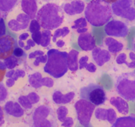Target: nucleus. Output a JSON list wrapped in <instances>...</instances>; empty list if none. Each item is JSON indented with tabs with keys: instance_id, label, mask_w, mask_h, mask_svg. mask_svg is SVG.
<instances>
[{
	"instance_id": "5fc2aeb1",
	"label": "nucleus",
	"mask_w": 135,
	"mask_h": 127,
	"mask_svg": "<svg viewBox=\"0 0 135 127\" xmlns=\"http://www.w3.org/2000/svg\"><path fill=\"white\" fill-rule=\"evenodd\" d=\"M103 1H105V2L108 3H115V1H117V0H103Z\"/></svg>"
},
{
	"instance_id": "58836bf2",
	"label": "nucleus",
	"mask_w": 135,
	"mask_h": 127,
	"mask_svg": "<svg viewBox=\"0 0 135 127\" xmlns=\"http://www.w3.org/2000/svg\"><path fill=\"white\" fill-rule=\"evenodd\" d=\"M6 32V26H5V21L3 18H0V37L3 36Z\"/></svg>"
},
{
	"instance_id": "e433bc0d",
	"label": "nucleus",
	"mask_w": 135,
	"mask_h": 127,
	"mask_svg": "<svg viewBox=\"0 0 135 127\" xmlns=\"http://www.w3.org/2000/svg\"><path fill=\"white\" fill-rule=\"evenodd\" d=\"M7 96V92L6 89L2 84H0V101L5 100Z\"/></svg>"
},
{
	"instance_id": "a878e982",
	"label": "nucleus",
	"mask_w": 135,
	"mask_h": 127,
	"mask_svg": "<svg viewBox=\"0 0 135 127\" xmlns=\"http://www.w3.org/2000/svg\"><path fill=\"white\" fill-rule=\"evenodd\" d=\"M51 39V32L50 30H44L42 32L40 45L44 47H47L50 45Z\"/></svg>"
},
{
	"instance_id": "5701e85b",
	"label": "nucleus",
	"mask_w": 135,
	"mask_h": 127,
	"mask_svg": "<svg viewBox=\"0 0 135 127\" xmlns=\"http://www.w3.org/2000/svg\"><path fill=\"white\" fill-rule=\"evenodd\" d=\"M104 43L108 46L109 52L113 54H116L120 52L124 47L123 44L121 42L116 40L112 37L105 38Z\"/></svg>"
},
{
	"instance_id": "f03ea898",
	"label": "nucleus",
	"mask_w": 135,
	"mask_h": 127,
	"mask_svg": "<svg viewBox=\"0 0 135 127\" xmlns=\"http://www.w3.org/2000/svg\"><path fill=\"white\" fill-rule=\"evenodd\" d=\"M36 19L44 30H54L63 24L64 11L57 4L48 3L38 11Z\"/></svg>"
},
{
	"instance_id": "bb28decb",
	"label": "nucleus",
	"mask_w": 135,
	"mask_h": 127,
	"mask_svg": "<svg viewBox=\"0 0 135 127\" xmlns=\"http://www.w3.org/2000/svg\"><path fill=\"white\" fill-rule=\"evenodd\" d=\"M70 30L68 27H63V28H58L54 32V35L52 36V41L54 42H57V39L61 37H65L66 36L68 35Z\"/></svg>"
},
{
	"instance_id": "79ce46f5",
	"label": "nucleus",
	"mask_w": 135,
	"mask_h": 127,
	"mask_svg": "<svg viewBox=\"0 0 135 127\" xmlns=\"http://www.w3.org/2000/svg\"><path fill=\"white\" fill-rule=\"evenodd\" d=\"M85 69L87 70V71H89V72H96V69H97L96 65H95L94 64H93L92 63H88V65H87Z\"/></svg>"
},
{
	"instance_id": "49530a36",
	"label": "nucleus",
	"mask_w": 135,
	"mask_h": 127,
	"mask_svg": "<svg viewBox=\"0 0 135 127\" xmlns=\"http://www.w3.org/2000/svg\"><path fill=\"white\" fill-rule=\"evenodd\" d=\"M15 80L13 78H9V79L6 81V85L8 87L13 86L15 84Z\"/></svg>"
},
{
	"instance_id": "aec40b11",
	"label": "nucleus",
	"mask_w": 135,
	"mask_h": 127,
	"mask_svg": "<svg viewBox=\"0 0 135 127\" xmlns=\"http://www.w3.org/2000/svg\"><path fill=\"white\" fill-rule=\"evenodd\" d=\"M75 94L73 92H69L67 94H62L61 92L59 91H55L53 94L52 98L54 102L57 104H67L72 101L73 99L75 97Z\"/></svg>"
},
{
	"instance_id": "2eb2a0df",
	"label": "nucleus",
	"mask_w": 135,
	"mask_h": 127,
	"mask_svg": "<svg viewBox=\"0 0 135 127\" xmlns=\"http://www.w3.org/2000/svg\"><path fill=\"white\" fill-rule=\"evenodd\" d=\"M92 57L98 66H103L111 59L109 51L102 50L100 47H95L92 50Z\"/></svg>"
},
{
	"instance_id": "6e6d98bb",
	"label": "nucleus",
	"mask_w": 135,
	"mask_h": 127,
	"mask_svg": "<svg viewBox=\"0 0 135 127\" xmlns=\"http://www.w3.org/2000/svg\"><path fill=\"white\" fill-rule=\"evenodd\" d=\"M1 13H1V12L0 11V18H1Z\"/></svg>"
},
{
	"instance_id": "ea45409f",
	"label": "nucleus",
	"mask_w": 135,
	"mask_h": 127,
	"mask_svg": "<svg viewBox=\"0 0 135 127\" xmlns=\"http://www.w3.org/2000/svg\"><path fill=\"white\" fill-rule=\"evenodd\" d=\"M25 75V71H22V70H17V71H15V74L13 76V79H14L15 80H17V79L19 77H24Z\"/></svg>"
},
{
	"instance_id": "864d4df0",
	"label": "nucleus",
	"mask_w": 135,
	"mask_h": 127,
	"mask_svg": "<svg viewBox=\"0 0 135 127\" xmlns=\"http://www.w3.org/2000/svg\"><path fill=\"white\" fill-rule=\"evenodd\" d=\"M18 45H19V46L21 47H25V43H24L23 41L20 40H19V41H18Z\"/></svg>"
},
{
	"instance_id": "c9c22d12",
	"label": "nucleus",
	"mask_w": 135,
	"mask_h": 127,
	"mask_svg": "<svg viewBox=\"0 0 135 127\" xmlns=\"http://www.w3.org/2000/svg\"><path fill=\"white\" fill-rule=\"evenodd\" d=\"M88 56L82 57L79 59V69H83L86 68V65H88Z\"/></svg>"
},
{
	"instance_id": "c756f323",
	"label": "nucleus",
	"mask_w": 135,
	"mask_h": 127,
	"mask_svg": "<svg viewBox=\"0 0 135 127\" xmlns=\"http://www.w3.org/2000/svg\"><path fill=\"white\" fill-rule=\"evenodd\" d=\"M67 113H68V109L67 108L64 106L59 107L57 110V118L59 121H60L62 123L65 121V120L67 119L66 117V116L67 115Z\"/></svg>"
},
{
	"instance_id": "b1692460",
	"label": "nucleus",
	"mask_w": 135,
	"mask_h": 127,
	"mask_svg": "<svg viewBox=\"0 0 135 127\" xmlns=\"http://www.w3.org/2000/svg\"><path fill=\"white\" fill-rule=\"evenodd\" d=\"M112 126H135V115L131 114L129 116L118 118Z\"/></svg>"
},
{
	"instance_id": "09e8293b",
	"label": "nucleus",
	"mask_w": 135,
	"mask_h": 127,
	"mask_svg": "<svg viewBox=\"0 0 135 127\" xmlns=\"http://www.w3.org/2000/svg\"><path fill=\"white\" fill-rule=\"evenodd\" d=\"M3 111L2 108L0 107V126L2 125L4 123V119H3Z\"/></svg>"
},
{
	"instance_id": "9b49d317",
	"label": "nucleus",
	"mask_w": 135,
	"mask_h": 127,
	"mask_svg": "<svg viewBox=\"0 0 135 127\" xmlns=\"http://www.w3.org/2000/svg\"><path fill=\"white\" fill-rule=\"evenodd\" d=\"M31 18L25 13H18L15 18L8 21L7 25L9 28L14 32H18L26 29L30 24Z\"/></svg>"
},
{
	"instance_id": "6ab92c4d",
	"label": "nucleus",
	"mask_w": 135,
	"mask_h": 127,
	"mask_svg": "<svg viewBox=\"0 0 135 127\" xmlns=\"http://www.w3.org/2000/svg\"><path fill=\"white\" fill-rule=\"evenodd\" d=\"M112 105L117 109L118 112L122 115H127L129 111V107L126 100L122 97H112L109 100Z\"/></svg>"
},
{
	"instance_id": "a19ab883",
	"label": "nucleus",
	"mask_w": 135,
	"mask_h": 127,
	"mask_svg": "<svg viewBox=\"0 0 135 127\" xmlns=\"http://www.w3.org/2000/svg\"><path fill=\"white\" fill-rule=\"evenodd\" d=\"M35 46H36L35 42H34V41L32 39H29L28 40H27V42H26V45H25L24 49H25V50H26V51H27V50H29L30 48H31V47H34Z\"/></svg>"
},
{
	"instance_id": "473e14b6",
	"label": "nucleus",
	"mask_w": 135,
	"mask_h": 127,
	"mask_svg": "<svg viewBox=\"0 0 135 127\" xmlns=\"http://www.w3.org/2000/svg\"><path fill=\"white\" fill-rule=\"evenodd\" d=\"M36 60L34 62V65L35 66H38L40 63H46L47 59V55H38L35 57Z\"/></svg>"
},
{
	"instance_id": "7c9ffc66",
	"label": "nucleus",
	"mask_w": 135,
	"mask_h": 127,
	"mask_svg": "<svg viewBox=\"0 0 135 127\" xmlns=\"http://www.w3.org/2000/svg\"><path fill=\"white\" fill-rule=\"evenodd\" d=\"M18 102L20 103L21 105H22L25 109H30L32 108V105L28 96H21L18 98Z\"/></svg>"
},
{
	"instance_id": "0eeeda50",
	"label": "nucleus",
	"mask_w": 135,
	"mask_h": 127,
	"mask_svg": "<svg viewBox=\"0 0 135 127\" xmlns=\"http://www.w3.org/2000/svg\"><path fill=\"white\" fill-rule=\"evenodd\" d=\"M53 110L46 105H41L35 109L33 115V122L34 126H55V121Z\"/></svg>"
},
{
	"instance_id": "f704fd0d",
	"label": "nucleus",
	"mask_w": 135,
	"mask_h": 127,
	"mask_svg": "<svg viewBox=\"0 0 135 127\" xmlns=\"http://www.w3.org/2000/svg\"><path fill=\"white\" fill-rule=\"evenodd\" d=\"M13 55L17 57H26V55L25 54V51L22 49V47H16L15 48L14 51H13Z\"/></svg>"
},
{
	"instance_id": "9d476101",
	"label": "nucleus",
	"mask_w": 135,
	"mask_h": 127,
	"mask_svg": "<svg viewBox=\"0 0 135 127\" xmlns=\"http://www.w3.org/2000/svg\"><path fill=\"white\" fill-rule=\"evenodd\" d=\"M16 47V41L11 36L4 35L0 37V59H5L11 56Z\"/></svg>"
},
{
	"instance_id": "3c124183",
	"label": "nucleus",
	"mask_w": 135,
	"mask_h": 127,
	"mask_svg": "<svg viewBox=\"0 0 135 127\" xmlns=\"http://www.w3.org/2000/svg\"><path fill=\"white\" fill-rule=\"evenodd\" d=\"M15 72V71H14V70H13V69H11L9 72H7L6 75H5V76H6L7 78H12L13 77V75H14Z\"/></svg>"
},
{
	"instance_id": "a18cd8bd",
	"label": "nucleus",
	"mask_w": 135,
	"mask_h": 127,
	"mask_svg": "<svg viewBox=\"0 0 135 127\" xmlns=\"http://www.w3.org/2000/svg\"><path fill=\"white\" fill-rule=\"evenodd\" d=\"M29 36H29L28 33L25 32V33H22V34H21V35L19 36V37H18V39H19L20 40L24 41V40H26L27 39Z\"/></svg>"
},
{
	"instance_id": "7ed1b4c3",
	"label": "nucleus",
	"mask_w": 135,
	"mask_h": 127,
	"mask_svg": "<svg viewBox=\"0 0 135 127\" xmlns=\"http://www.w3.org/2000/svg\"><path fill=\"white\" fill-rule=\"evenodd\" d=\"M47 59L44 67V71L50 76L59 79L68 71L67 57L65 51H61L56 49H51L47 51Z\"/></svg>"
},
{
	"instance_id": "4be33fe9",
	"label": "nucleus",
	"mask_w": 135,
	"mask_h": 127,
	"mask_svg": "<svg viewBox=\"0 0 135 127\" xmlns=\"http://www.w3.org/2000/svg\"><path fill=\"white\" fill-rule=\"evenodd\" d=\"M5 110L9 115L14 117H21L24 114V111L19 104L13 101H9L5 105Z\"/></svg>"
},
{
	"instance_id": "423d86ee",
	"label": "nucleus",
	"mask_w": 135,
	"mask_h": 127,
	"mask_svg": "<svg viewBox=\"0 0 135 127\" xmlns=\"http://www.w3.org/2000/svg\"><path fill=\"white\" fill-rule=\"evenodd\" d=\"M113 13L129 21H135V7L133 0H117L112 5Z\"/></svg>"
},
{
	"instance_id": "f257e3e1",
	"label": "nucleus",
	"mask_w": 135,
	"mask_h": 127,
	"mask_svg": "<svg viewBox=\"0 0 135 127\" xmlns=\"http://www.w3.org/2000/svg\"><path fill=\"white\" fill-rule=\"evenodd\" d=\"M113 11L108 3L103 0H91L85 7L84 17L92 26L100 27L112 18Z\"/></svg>"
},
{
	"instance_id": "4c0bfd02",
	"label": "nucleus",
	"mask_w": 135,
	"mask_h": 127,
	"mask_svg": "<svg viewBox=\"0 0 135 127\" xmlns=\"http://www.w3.org/2000/svg\"><path fill=\"white\" fill-rule=\"evenodd\" d=\"M27 96L32 104L38 102L40 100L39 96H38L36 93H34V92H32V93L29 94Z\"/></svg>"
},
{
	"instance_id": "f3484780",
	"label": "nucleus",
	"mask_w": 135,
	"mask_h": 127,
	"mask_svg": "<svg viewBox=\"0 0 135 127\" xmlns=\"http://www.w3.org/2000/svg\"><path fill=\"white\" fill-rule=\"evenodd\" d=\"M21 6L22 11L28 14L31 19L36 17L38 12L36 0H21Z\"/></svg>"
},
{
	"instance_id": "1a4fd4ad",
	"label": "nucleus",
	"mask_w": 135,
	"mask_h": 127,
	"mask_svg": "<svg viewBox=\"0 0 135 127\" xmlns=\"http://www.w3.org/2000/svg\"><path fill=\"white\" fill-rule=\"evenodd\" d=\"M105 34L109 36L125 38L129 32V27L125 22L119 20H112L105 25L104 28Z\"/></svg>"
},
{
	"instance_id": "a211bd4d",
	"label": "nucleus",
	"mask_w": 135,
	"mask_h": 127,
	"mask_svg": "<svg viewBox=\"0 0 135 127\" xmlns=\"http://www.w3.org/2000/svg\"><path fill=\"white\" fill-rule=\"evenodd\" d=\"M116 62L119 65L125 64L129 69H135V52L129 51L128 54L121 53L116 58Z\"/></svg>"
},
{
	"instance_id": "f8f14e48",
	"label": "nucleus",
	"mask_w": 135,
	"mask_h": 127,
	"mask_svg": "<svg viewBox=\"0 0 135 127\" xmlns=\"http://www.w3.org/2000/svg\"><path fill=\"white\" fill-rule=\"evenodd\" d=\"M78 44L84 51H91L96 47V41L92 34L84 32L80 34L78 38Z\"/></svg>"
},
{
	"instance_id": "39448f33",
	"label": "nucleus",
	"mask_w": 135,
	"mask_h": 127,
	"mask_svg": "<svg viewBox=\"0 0 135 127\" xmlns=\"http://www.w3.org/2000/svg\"><path fill=\"white\" fill-rule=\"evenodd\" d=\"M80 97L87 100L96 106L102 105L106 100V94L101 86L96 84H90L80 88Z\"/></svg>"
},
{
	"instance_id": "13d9d810",
	"label": "nucleus",
	"mask_w": 135,
	"mask_h": 127,
	"mask_svg": "<svg viewBox=\"0 0 135 127\" xmlns=\"http://www.w3.org/2000/svg\"></svg>"
},
{
	"instance_id": "de8ad7c7",
	"label": "nucleus",
	"mask_w": 135,
	"mask_h": 127,
	"mask_svg": "<svg viewBox=\"0 0 135 127\" xmlns=\"http://www.w3.org/2000/svg\"><path fill=\"white\" fill-rule=\"evenodd\" d=\"M5 73H6V69H3L0 68V82L3 80L4 76L6 75Z\"/></svg>"
},
{
	"instance_id": "2f4dec72",
	"label": "nucleus",
	"mask_w": 135,
	"mask_h": 127,
	"mask_svg": "<svg viewBox=\"0 0 135 127\" xmlns=\"http://www.w3.org/2000/svg\"><path fill=\"white\" fill-rule=\"evenodd\" d=\"M41 28L42 27H41L40 24L37 21V19L32 20L30 23V25H29V30H30V32L32 34L34 32H36L38 31H40Z\"/></svg>"
},
{
	"instance_id": "cd10ccee",
	"label": "nucleus",
	"mask_w": 135,
	"mask_h": 127,
	"mask_svg": "<svg viewBox=\"0 0 135 127\" xmlns=\"http://www.w3.org/2000/svg\"><path fill=\"white\" fill-rule=\"evenodd\" d=\"M17 58L18 57H17L12 56L11 55V56L4 59V63L6 65L7 68L10 70L13 69L18 65V61Z\"/></svg>"
},
{
	"instance_id": "603ef678",
	"label": "nucleus",
	"mask_w": 135,
	"mask_h": 127,
	"mask_svg": "<svg viewBox=\"0 0 135 127\" xmlns=\"http://www.w3.org/2000/svg\"><path fill=\"white\" fill-rule=\"evenodd\" d=\"M132 49L135 52V34L133 36V39H132Z\"/></svg>"
},
{
	"instance_id": "ddd939ff",
	"label": "nucleus",
	"mask_w": 135,
	"mask_h": 127,
	"mask_svg": "<svg viewBox=\"0 0 135 127\" xmlns=\"http://www.w3.org/2000/svg\"><path fill=\"white\" fill-rule=\"evenodd\" d=\"M63 11L69 15L80 14L84 11L85 4L81 0H74L71 3H66L62 7Z\"/></svg>"
},
{
	"instance_id": "37998d69",
	"label": "nucleus",
	"mask_w": 135,
	"mask_h": 127,
	"mask_svg": "<svg viewBox=\"0 0 135 127\" xmlns=\"http://www.w3.org/2000/svg\"><path fill=\"white\" fill-rule=\"evenodd\" d=\"M44 55V52L42 51H40V50H37V51H34V52H32L29 54L28 57L30 59H34L36 57L38 56V55Z\"/></svg>"
},
{
	"instance_id": "dca6fc26",
	"label": "nucleus",
	"mask_w": 135,
	"mask_h": 127,
	"mask_svg": "<svg viewBox=\"0 0 135 127\" xmlns=\"http://www.w3.org/2000/svg\"><path fill=\"white\" fill-rule=\"evenodd\" d=\"M95 117L98 120L102 121H107L109 123L113 125L117 118V115L115 111L112 109H105L102 108H98L95 111Z\"/></svg>"
},
{
	"instance_id": "c85d7f7f",
	"label": "nucleus",
	"mask_w": 135,
	"mask_h": 127,
	"mask_svg": "<svg viewBox=\"0 0 135 127\" xmlns=\"http://www.w3.org/2000/svg\"><path fill=\"white\" fill-rule=\"evenodd\" d=\"M87 20L86 19L85 17H81L79 18V19H76V21H74V23L72 26V28L73 29H80V28H86L88 26L87 24Z\"/></svg>"
},
{
	"instance_id": "4d7b16f0",
	"label": "nucleus",
	"mask_w": 135,
	"mask_h": 127,
	"mask_svg": "<svg viewBox=\"0 0 135 127\" xmlns=\"http://www.w3.org/2000/svg\"><path fill=\"white\" fill-rule=\"evenodd\" d=\"M134 4H135V0H134Z\"/></svg>"
},
{
	"instance_id": "6e6552de",
	"label": "nucleus",
	"mask_w": 135,
	"mask_h": 127,
	"mask_svg": "<svg viewBox=\"0 0 135 127\" xmlns=\"http://www.w3.org/2000/svg\"><path fill=\"white\" fill-rule=\"evenodd\" d=\"M96 105L87 100H83L76 101L75 109L77 113V118L79 123L84 126H90L91 117L94 111Z\"/></svg>"
},
{
	"instance_id": "4468645a",
	"label": "nucleus",
	"mask_w": 135,
	"mask_h": 127,
	"mask_svg": "<svg viewBox=\"0 0 135 127\" xmlns=\"http://www.w3.org/2000/svg\"><path fill=\"white\" fill-rule=\"evenodd\" d=\"M29 83L32 87L35 88H40L42 86H47L49 88L54 86V81L50 78L43 79L40 73H34L29 76Z\"/></svg>"
},
{
	"instance_id": "c03bdc74",
	"label": "nucleus",
	"mask_w": 135,
	"mask_h": 127,
	"mask_svg": "<svg viewBox=\"0 0 135 127\" xmlns=\"http://www.w3.org/2000/svg\"><path fill=\"white\" fill-rule=\"evenodd\" d=\"M73 124H74V122H73V119L71 118V117H68V118L65 120V121H64V122L62 123V126H71L73 125Z\"/></svg>"
},
{
	"instance_id": "412c9836",
	"label": "nucleus",
	"mask_w": 135,
	"mask_h": 127,
	"mask_svg": "<svg viewBox=\"0 0 135 127\" xmlns=\"http://www.w3.org/2000/svg\"><path fill=\"white\" fill-rule=\"evenodd\" d=\"M79 55V51L75 50H72L68 53L67 65H68L69 69L72 72H75L79 69V61H78Z\"/></svg>"
},
{
	"instance_id": "8fccbe9b",
	"label": "nucleus",
	"mask_w": 135,
	"mask_h": 127,
	"mask_svg": "<svg viewBox=\"0 0 135 127\" xmlns=\"http://www.w3.org/2000/svg\"><path fill=\"white\" fill-rule=\"evenodd\" d=\"M55 43H56L57 47H61H61H63V46H65V43L64 41H63L62 40H59L57 41V42H55Z\"/></svg>"
},
{
	"instance_id": "393cba45",
	"label": "nucleus",
	"mask_w": 135,
	"mask_h": 127,
	"mask_svg": "<svg viewBox=\"0 0 135 127\" xmlns=\"http://www.w3.org/2000/svg\"><path fill=\"white\" fill-rule=\"evenodd\" d=\"M19 0H0V11L7 13L11 11L18 4Z\"/></svg>"
},
{
	"instance_id": "72a5a7b5",
	"label": "nucleus",
	"mask_w": 135,
	"mask_h": 127,
	"mask_svg": "<svg viewBox=\"0 0 135 127\" xmlns=\"http://www.w3.org/2000/svg\"><path fill=\"white\" fill-rule=\"evenodd\" d=\"M32 39L35 42V43L38 45H40V41H41V37H42V32L40 31L36 32L32 34Z\"/></svg>"
},
{
	"instance_id": "20e7f679",
	"label": "nucleus",
	"mask_w": 135,
	"mask_h": 127,
	"mask_svg": "<svg viewBox=\"0 0 135 127\" xmlns=\"http://www.w3.org/2000/svg\"><path fill=\"white\" fill-rule=\"evenodd\" d=\"M116 92L127 101H135V72H125L118 76L115 84Z\"/></svg>"
}]
</instances>
